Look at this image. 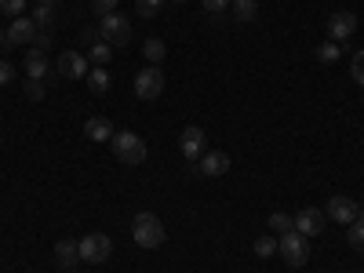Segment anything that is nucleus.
<instances>
[{
    "instance_id": "4be33fe9",
    "label": "nucleus",
    "mask_w": 364,
    "mask_h": 273,
    "mask_svg": "<svg viewBox=\"0 0 364 273\" xmlns=\"http://www.w3.org/2000/svg\"><path fill=\"white\" fill-rule=\"evenodd\" d=\"M339 55H343V44H336V41H324V44L317 48L321 63H339Z\"/></svg>"
},
{
    "instance_id": "f257e3e1",
    "label": "nucleus",
    "mask_w": 364,
    "mask_h": 273,
    "mask_svg": "<svg viewBox=\"0 0 364 273\" xmlns=\"http://www.w3.org/2000/svg\"><path fill=\"white\" fill-rule=\"evenodd\" d=\"M132 237H135V245H139V248H146V252L161 248L164 240H168L164 223L154 215V211H139V215L132 219Z\"/></svg>"
},
{
    "instance_id": "f03ea898",
    "label": "nucleus",
    "mask_w": 364,
    "mask_h": 273,
    "mask_svg": "<svg viewBox=\"0 0 364 273\" xmlns=\"http://www.w3.org/2000/svg\"><path fill=\"white\" fill-rule=\"evenodd\" d=\"M109 146H113L117 161H120V164H128V168H139V164L146 161V142H142L135 132H113Z\"/></svg>"
},
{
    "instance_id": "412c9836",
    "label": "nucleus",
    "mask_w": 364,
    "mask_h": 273,
    "mask_svg": "<svg viewBox=\"0 0 364 273\" xmlns=\"http://www.w3.org/2000/svg\"><path fill=\"white\" fill-rule=\"evenodd\" d=\"M346 240H350V248L364 252V215H360L357 223H350V230H346Z\"/></svg>"
},
{
    "instance_id": "2f4dec72",
    "label": "nucleus",
    "mask_w": 364,
    "mask_h": 273,
    "mask_svg": "<svg viewBox=\"0 0 364 273\" xmlns=\"http://www.w3.org/2000/svg\"><path fill=\"white\" fill-rule=\"evenodd\" d=\"M51 48V37L48 33H37V41H33V51H48Z\"/></svg>"
},
{
    "instance_id": "f8f14e48",
    "label": "nucleus",
    "mask_w": 364,
    "mask_h": 273,
    "mask_svg": "<svg viewBox=\"0 0 364 273\" xmlns=\"http://www.w3.org/2000/svg\"><path fill=\"white\" fill-rule=\"evenodd\" d=\"M197 171L208 175V178H219L230 171V154H223V149H208V154L197 161Z\"/></svg>"
},
{
    "instance_id": "9b49d317",
    "label": "nucleus",
    "mask_w": 364,
    "mask_h": 273,
    "mask_svg": "<svg viewBox=\"0 0 364 273\" xmlns=\"http://www.w3.org/2000/svg\"><path fill=\"white\" fill-rule=\"evenodd\" d=\"M8 41H11V48L33 44V41H37V22H33V18H26V15L11 18V26H8Z\"/></svg>"
},
{
    "instance_id": "9d476101",
    "label": "nucleus",
    "mask_w": 364,
    "mask_h": 273,
    "mask_svg": "<svg viewBox=\"0 0 364 273\" xmlns=\"http://www.w3.org/2000/svg\"><path fill=\"white\" fill-rule=\"evenodd\" d=\"M55 70H58V77H66V80H80V77H87V58L80 51H63L58 63H55Z\"/></svg>"
},
{
    "instance_id": "1a4fd4ad",
    "label": "nucleus",
    "mask_w": 364,
    "mask_h": 273,
    "mask_svg": "<svg viewBox=\"0 0 364 273\" xmlns=\"http://www.w3.org/2000/svg\"><path fill=\"white\" fill-rule=\"evenodd\" d=\"M324 226H328V215L321 208H302L295 215V230L302 237H317V233H324Z\"/></svg>"
},
{
    "instance_id": "4468645a",
    "label": "nucleus",
    "mask_w": 364,
    "mask_h": 273,
    "mask_svg": "<svg viewBox=\"0 0 364 273\" xmlns=\"http://www.w3.org/2000/svg\"><path fill=\"white\" fill-rule=\"evenodd\" d=\"M55 262H58V269H77L80 266V248H77V240H70V237H63L55 245Z\"/></svg>"
},
{
    "instance_id": "2eb2a0df",
    "label": "nucleus",
    "mask_w": 364,
    "mask_h": 273,
    "mask_svg": "<svg viewBox=\"0 0 364 273\" xmlns=\"http://www.w3.org/2000/svg\"><path fill=\"white\" fill-rule=\"evenodd\" d=\"M84 135H87L91 142H109V139H113V124H109L106 117H87Z\"/></svg>"
},
{
    "instance_id": "ddd939ff",
    "label": "nucleus",
    "mask_w": 364,
    "mask_h": 273,
    "mask_svg": "<svg viewBox=\"0 0 364 273\" xmlns=\"http://www.w3.org/2000/svg\"><path fill=\"white\" fill-rule=\"evenodd\" d=\"M328 219L331 223H339V226H350V223H357V204L350 200V197H331L328 200Z\"/></svg>"
},
{
    "instance_id": "f704fd0d",
    "label": "nucleus",
    "mask_w": 364,
    "mask_h": 273,
    "mask_svg": "<svg viewBox=\"0 0 364 273\" xmlns=\"http://www.w3.org/2000/svg\"><path fill=\"white\" fill-rule=\"evenodd\" d=\"M171 4H186V0H171Z\"/></svg>"
},
{
    "instance_id": "a211bd4d",
    "label": "nucleus",
    "mask_w": 364,
    "mask_h": 273,
    "mask_svg": "<svg viewBox=\"0 0 364 273\" xmlns=\"http://www.w3.org/2000/svg\"><path fill=\"white\" fill-rule=\"evenodd\" d=\"M87 87L95 91V95H106V91H109V73H106V66L87 70Z\"/></svg>"
},
{
    "instance_id": "7ed1b4c3",
    "label": "nucleus",
    "mask_w": 364,
    "mask_h": 273,
    "mask_svg": "<svg viewBox=\"0 0 364 273\" xmlns=\"http://www.w3.org/2000/svg\"><path fill=\"white\" fill-rule=\"evenodd\" d=\"M77 248H80V262H91V266H102L109 255H113V240L106 233H87L77 240Z\"/></svg>"
},
{
    "instance_id": "393cba45",
    "label": "nucleus",
    "mask_w": 364,
    "mask_h": 273,
    "mask_svg": "<svg viewBox=\"0 0 364 273\" xmlns=\"http://www.w3.org/2000/svg\"><path fill=\"white\" fill-rule=\"evenodd\" d=\"M161 8H164V0H135V11H139L142 18H154Z\"/></svg>"
},
{
    "instance_id": "72a5a7b5",
    "label": "nucleus",
    "mask_w": 364,
    "mask_h": 273,
    "mask_svg": "<svg viewBox=\"0 0 364 273\" xmlns=\"http://www.w3.org/2000/svg\"><path fill=\"white\" fill-rule=\"evenodd\" d=\"M37 4H51V8H55V4H58V0H37Z\"/></svg>"
},
{
    "instance_id": "b1692460",
    "label": "nucleus",
    "mask_w": 364,
    "mask_h": 273,
    "mask_svg": "<svg viewBox=\"0 0 364 273\" xmlns=\"http://www.w3.org/2000/svg\"><path fill=\"white\" fill-rule=\"evenodd\" d=\"M87 58H91V63H95V66H106V63H109V58H113V48H109L106 41H99L95 48H91V51H87Z\"/></svg>"
},
{
    "instance_id": "dca6fc26",
    "label": "nucleus",
    "mask_w": 364,
    "mask_h": 273,
    "mask_svg": "<svg viewBox=\"0 0 364 273\" xmlns=\"http://www.w3.org/2000/svg\"><path fill=\"white\" fill-rule=\"evenodd\" d=\"M26 73H29V80H44V77H48V58H44V51H26Z\"/></svg>"
},
{
    "instance_id": "423d86ee",
    "label": "nucleus",
    "mask_w": 364,
    "mask_h": 273,
    "mask_svg": "<svg viewBox=\"0 0 364 273\" xmlns=\"http://www.w3.org/2000/svg\"><path fill=\"white\" fill-rule=\"evenodd\" d=\"M164 73H161V66H146V70H139L135 73V95L142 99V102H154L161 91H164Z\"/></svg>"
},
{
    "instance_id": "c756f323",
    "label": "nucleus",
    "mask_w": 364,
    "mask_h": 273,
    "mask_svg": "<svg viewBox=\"0 0 364 273\" xmlns=\"http://www.w3.org/2000/svg\"><path fill=\"white\" fill-rule=\"evenodd\" d=\"M91 8H95V15H113L117 11V0H91Z\"/></svg>"
},
{
    "instance_id": "7c9ffc66",
    "label": "nucleus",
    "mask_w": 364,
    "mask_h": 273,
    "mask_svg": "<svg viewBox=\"0 0 364 273\" xmlns=\"http://www.w3.org/2000/svg\"><path fill=\"white\" fill-rule=\"evenodd\" d=\"M11 80H15V66L8 58H0V84H11Z\"/></svg>"
},
{
    "instance_id": "6ab92c4d",
    "label": "nucleus",
    "mask_w": 364,
    "mask_h": 273,
    "mask_svg": "<svg viewBox=\"0 0 364 273\" xmlns=\"http://www.w3.org/2000/svg\"><path fill=\"white\" fill-rule=\"evenodd\" d=\"M142 55H146V63H149V66H161V58L168 55V44H164V41H157V37H149V41H146V48H142Z\"/></svg>"
},
{
    "instance_id": "a878e982",
    "label": "nucleus",
    "mask_w": 364,
    "mask_h": 273,
    "mask_svg": "<svg viewBox=\"0 0 364 273\" xmlns=\"http://www.w3.org/2000/svg\"><path fill=\"white\" fill-rule=\"evenodd\" d=\"M33 22H37L41 29L55 26V8H51V4H37V15H33Z\"/></svg>"
},
{
    "instance_id": "5701e85b",
    "label": "nucleus",
    "mask_w": 364,
    "mask_h": 273,
    "mask_svg": "<svg viewBox=\"0 0 364 273\" xmlns=\"http://www.w3.org/2000/svg\"><path fill=\"white\" fill-rule=\"evenodd\" d=\"M255 255H259V259H269V255H277V240H273L269 233L255 237Z\"/></svg>"
},
{
    "instance_id": "aec40b11",
    "label": "nucleus",
    "mask_w": 364,
    "mask_h": 273,
    "mask_svg": "<svg viewBox=\"0 0 364 273\" xmlns=\"http://www.w3.org/2000/svg\"><path fill=\"white\" fill-rule=\"evenodd\" d=\"M269 230H273V233H288V230H295V215L273 211V215H269Z\"/></svg>"
},
{
    "instance_id": "473e14b6",
    "label": "nucleus",
    "mask_w": 364,
    "mask_h": 273,
    "mask_svg": "<svg viewBox=\"0 0 364 273\" xmlns=\"http://www.w3.org/2000/svg\"><path fill=\"white\" fill-rule=\"evenodd\" d=\"M11 48V41H8V33H0V51H8Z\"/></svg>"
},
{
    "instance_id": "f3484780",
    "label": "nucleus",
    "mask_w": 364,
    "mask_h": 273,
    "mask_svg": "<svg viewBox=\"0 0 364 273\" xmlns=\"http://www.w3.org/2000/svg\"><path fill=\"white\" fill-rule=\"evenodd\" d=\"M233 18L237 22H255V15H259V0H233Z\"/></svg>"
},
{
    "instance_id": "bb28decb",
    "label": "nucleus",
    "mask_w": 364,
    "mask_h": 273,
    "mask_svg": "<svg viewBox=\"0 0 364 273\" xmlns=\"http://www.w3.org/2000/svg\"><path fill=\"white\" fill-rule=\"evenodd\" d=\"M350 73H353V80L364 87V51H357L353 55V63H350Z\"/></svg>"
},
{
    "instance_id": "39448f33",
    "label": "nucleus",
    "mask_w": 364,
    "mask_h": 273,
    "mask_svg": "<svg viewBox=\"0 0 364 273\" xmlns=\"http://www.w3.org/2000/svg\"><path fill=\"white\" fill-rule=\"evenodd\" d=\"M99 33H102V41L109 44V48H124L128 41H132V26H128V18L124 15H102V22H99Z\"/></svg>"
},
{
    "instance_id": "cd10ccee",
    "label": "nucleus",
    "mask_w": 364,
    "mask_h": 273,
    "mask_svg": "<svg viewBox=\"0 0 364 273\" xmlns=\"http://www.w3.org/2000/svg\"><path fill=\"white\" fill-rule=\"evenodd\" d=\"M22 8H26V0H0V11L11 15V18H18V15H22Z\"/></svg>"
},
{
    "instance_id": "0eeeda50",
    "label": "nucleus",
    "mask_w": 364,
    "mask_h": 273,
    "mask_svg": "<svg viewBox=\"0 0 364 273\" xmlns=\"http://www.w3.org/2000/svg\"><path fill=\"white\" fill-rule=\"evenodd\" d=\"M178 146H182V157H186L190 164H197V161L208 154V135H204V128H197V124L182 128V139H178Z\"/></svg>"
},
{
    "instance_id": "c85d7f7f",
    "label": "nucleus",
    "mask_w": 364,
    "mask_h": 273,
    "mask_svg": "<svg viewBox=\"0 0 364 273\" xmlns=\"http://www.w3.org/2000/svg\"><path fill=\"white\" fill-rule=\"evenodd\" d=\"M26 95L33 102H41L44 99V80H26Z\"/></svg>"
},
{
    "instance_id": "6e6552de",
    "label": "nucleus",
    "mask_w": 364,
    "mask_h": 273,
    "mask_svg": "<svg viewBox=\"0 0 364 273\" xmlns=\"http://www.w3.org/2000/svg\"><path fill=\"white\" fill-rule=\"evenodd\" d=\"M357 33V15L353 11H336V15H328V41H350Z\"/></svg>"
},
{
    "instance_id": "20e7f679",
    "label": "nucleus",
    "mask_w": 364,
    "mask_h": 273,
    "mask_svg": "<svg viewBox=\"0 0 364 273\" xmlns=\"http://www.w3.org/2000/svg\"><path fill=\"white\" fill-rule=\"evenodd\" d=\"M277 252L288 259V266H306L310 262V245H306V237H302L299 230H288V233H281V240H277Z\"/></svg>"
}]
</instances>
